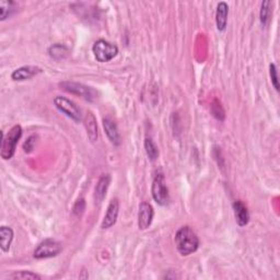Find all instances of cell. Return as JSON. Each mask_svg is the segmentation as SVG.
I'll return each instance as SVG.
<instances>
[{"label": "cell", "instance_id": "7402d4cb", "mask_svg": "<svg viewBox=\"0 0 280 280\" xmlns=\"http://www.w3.org/2000/svg\"><path fill=\"white\" fill-rule=\"evenodd\" d=\"M10 278L11 279H36V280H40L41 276H38L37 274H35V273L22 271V272L13 273L12 275L10 276Z\"/></svg>", "mask_w": 280, "mask_h": 280}, {"label": "cell", "instance_id": "ac0fdd59", "mask_svg": "<svg viewBox=\"0 0 280 280\" xmlns=\"http://www.w3.org/2000/svg\"><path fill=\"white\" fill-rule=\"evenodd\" d=\"M48 53L50 57H53L56 60H59L67 57V55H68V48L63 45V44H55V45L49 47Z\"/></svg>", "mask_w": 280, "mask_h": 280}, {"label": "cell", "instance_id": "d6986e66", "mask_svg": "<svg viewBox=\"0 0 280 280\" xmlns=\"http://www.w3.org/2000/svg\"><path fill=\"white\" fill-rule=\"evenodd\" d=\"M210 111H211L212 116H214L216 120H218L219 122L225 121V119H226L225 109H223V106L219 100L215 99L214 101H212V103L210 105Z\"/></svg>", "mask_w": 280, "mask_h": 280}, {"label": "cell", "instance_id": "277c9868", "mask_svg": "<svg viewBox=\"0 0 280 280\" xmlns=\"http://www.w3.org/2000/svg\"><path fill=\"white\" fill-rule=\"evenodd\" d=\"M152 197L156 204L164 206L169 201V189H167L164 175L158 173L153 178L152 187H151Z\"/></svg>", "mask_w": 280, "mask_h": 280}, {"label": "cell", "instance_id": "4fadbf2b", "mask_svg": "<svg viewBox=\"0 0 280 280\" xmlns=\"http://www.w3.org/2000/svg\"><path fill=\"white\" fill-rule=\"evenodd\" d=\"M103 127L110 141L115 145H119L121 143V136L115 123L111 119H109V117H106V119L103 120Z\"/></svg>", "mask_w": 280, "mask_h": 280}, {"label": "cell", "instance_id": "5bb4252c", "mask_svg": "<svg viewBox=\"0 0 280 280\" xmlns=\"http://www.w3.org/2000/svg\"><path fill=\"white\" fill-rule=\"evenodd\" d=\"M229 7L226 2H219L216 11V24L218 31H225L228 22Z\"/></svg>", "mask_w": 280, "mask_h": 280}, {"label": "cell", "instance_id": "ba28073f", "mask_svg": "<svg viewBox=\"0 0 280 280\" xmlns=\"http://www.w3.org/2000/svg\"><path fill=\"white\" fill-rule=\"evenodd\" d=\"M154 211L152 206L149 203H142L139 206V212H138V227L140 230H145L148 229L153 220Z\"/></svg>", "mask_w": 280, "mask_h": 280}, {"label": "cell", "instance_id": "9a60e30c", "mask_svg": "<svg viewBox=\"0 0 280 280\" xmlns=\"http://www.w3.org/2000/svg\"><path fill=\"white\" fill-rule=\"evenodd\" d=\"M12 240H13L12 229L5 226H2L0 228V248H1L2 252H8L10 250Z\"/></svg>", "mask_w": 280, "mask_h": 280}, {"label": "cell", "instance_id": "cb8c5ba5", "mask_svg": "<svg viewBox=\"0 0 280 280\" xmlns=\"http://www.w3.org/2000/svg\"><path fill=\"white\" fill-rule=\"evenodd\" d=\"M85 208H86L85 199H82V198L78 199V200L76 201L75 206H74V214H75L76 216H80V215L82 214V212H83V210H85Z\"/></svg>", "mask_w": 280, "mask_h": 280}, {"label": "cell", "instance_id": "e0dca14e", "mask_svg": "<svg viewBox=\"0 0 280 280\" xmlns=\"http://www.w3.org/2000/svg\"><path fill=\"white\" fill-rule=\"evenodd\" d=\"M16 9H18V5L14 1H8V0H1L0 1V21H3L7 18H9L10 15H12Z\"/></svg>", "mask_w": 280, "mask_h": 280}, {"label": "cell", "instance_id": "3957f363", "mask_svg": "<svg viewBox=\"0 0 280 280\" xmlns=\"http://www.w3.org/2000/svg\"><path fill=\"white\" fill-rule=\"evenodd\" d=\"M92 52L95 59L100 63H108L119 54V47L105 40H98L93 44Z\"/></svg>", "mask_w": 280, "mask_h": 280}, {"label": "cell", "instance_id": "ffe728a7", "mask_svg": "<svg viewBox=\"0 0 280 280\" xmlns=\"http://www.w3.org/2000/svg\"><path fill=\"white\" fill-rule=\"evenodd\" d=\"M144 149H145V153H147V155L149 156L150 160L154 161L159 156L158 147H156L155 143L152 141V139H151V138H145Z\"/></svg>", "mask_w": 280, "mask_h": 280}, {"label": "cell", "instance_id": "52a82bcc", "mask_svg": "<svg viewBox=\"0 0 280 280\" xmlns=\"http://www.w3.org/2000/svg\"><path fill=\"white\" fill-rule=\"evenodd\" d=\"M60 87L64 89L65 91L72 93L75 95H79L82 99L92 101L95 98V92L93 89L90 87H87L82 83L72 82V81H65L60 83Z\"/></svg>", "mask_w": 280, "mask_h": 280}, {"label": "cell", "instance_id": "30bf717a", "mask_svg": "<svg viewBox=\"0 0 280 280\" xmlns=\"http://www.w3.org/2000/svg\"><path fill=\"white\" fill-rule=\"evenodd\" d=\"M41 72L42 69L37 66H23V67H20L18 69H15L12 72V75H11V78H12L14 81H23V80L31 79V78L41 74Z\"/></svg>", "mask_w": 280, "mask_h": 280}, {"label": "cell", "instance_id": "5b68a950", "mask_svg": "<svg viewBox=\"0 0 280 280\" xmlns=\"http://www.w3.org/2000/svg\"><path fill=\"white\" fill-rule=\"evenodd\" d=\"M54 104L61 113H64L65 115L70 117L71 120H74L76 122L81 121L82 119L81 111L79 108H78V105L74 102V101L58 95V97H56L54 99Z\"/></svg>", "mask_w": 280, "mask_h": 280}, {"label": "cell", "instance_id": "603a6c76", "mask_svg": "<svg viewBox=\"0 0 280 280\" xmlns=\"http://www.w3.org/2000/svg\"><path fill=\"white\" fill-rule=\"evenodd\" d=\"M270 74L272 78V85L274 88L276 89L277 91H279V83H278V75H277V68L275 64H271L270 66Z\"/></svg>", "mask_w": 280, "mask_h": 280}, {"label": "cell", "instance_id": "44dd1931", "mask_svg": "<svg viewBox=\"0 0 280 280\" xmlns=\"http://www.w3.org/2000/svg\"><path fill=\"white\" fill-rule=\"evenodd\" d=\"M272 5H273V2L268 1V0H266V1L262 3V9H261V15L260 16H261V22H262L263 25H266L271 20L272 11H273Z\"/></svg>", "mask_w": 280, "mask_h": 280}, {"label": "cell", "instance_id": "8992f818", "mask_svg": "<svg viewBox=\"0 0 280 280\" xmlns=\"http://www.w3.org/2000/svg\"><path fill=\"white\" fill-rule=\"evenodd\" d=\"M61 252V244L58 241L53 239L44 240L42 243L38 244L34 251V257L36 260L49 259V257L57 256Z\"/></svg>", "mask_w": 280, "mask_h": 280}, {"label": "cell", "instance_id": "8fae6325", "mask_svg": "<svg viewBox=\"0 0 280 280\" xmlns=\"http://www.w3.org/2000/svg\"><path fill=\"white\" fill-rule=\"evenodd\" d=\"M111 183V176L108 174H104L99 178L97 186L94 189V199L98 204H101L104 200L106 192H108V188L110 186Z\"/></svg>", "mask_w": 280, "mask_h": 280}, {"label": "cell", "instance_id": "9c48e42d", "mask_svg": "<svg viewBox=\"0 0 280 280\" xmlns=\"http://www.w3.org/2000/svg\"><path fill=\"white\" fill-rule=\"evenodd\" d=\"M119 214H120V201L117 198H114L111 200V203L108 207V211H106V215L102 221V225H101L102 226V229H110L111 227H113L117 221Z\"/></svg>", "mask_w": 280, "mask_h": 280}, {"label": "cell", "instance_id": "6da1fadb", "mask_svg": "<svg viewBox=\"0 0 280 280\" xmlns=\"http://www.w3.org/2000/svg\"><path fill=\"white\" fill-rule=\"evenodd\" d=\"M176 249L182 256H188L198 250L199 239L197 234L188 226H184L175 234Z\"/></svg>", "mask_w": 280, "mask_h": 280}, {"label": "cell", "instance_id": "7c38bea8", "mask_svg": "<svg viewBox=\"0 0 280 280\" xmlns=\"http://www.w3.org/2000/svg\"><path fill=\"white\" fill-rule=\"evenodd\" d=\"M233 210L235 216V221H237L240 227H244L250 221V214L248 208L243 205L241 200H237L233 203Z\"/></svg>", "mask_w": 280, "mask_h": 280}, {"label": "cell", "instance_id": "7a4b0ae2", "mask_svg": "<svg viewBox=\"0 0 280 280\" xmlns=\"http://www.w3.org/2000/svg\"><path fill=\"white\" fill-rule=\"evenodd\" d=\"M21 136L22 128L20 125H14L7 134H2L1 144H0V155L3 160L12 158Z\"/></svg>", "mask_w": 280, "mask_h": 280}, {"label": "cell", "instance_id": "d4e9b609", "mask_svg": "<svg viewBox=\"0 0 280 280\" xmlns=\"http://www.w3.org/2000/svg\"><path fill=\"white\" fill-rule=\"evenodd\" d=\"M34 143H35V136L29 137V139L26 140L23 145V149L25 152H30V151H32V149L34 148Z\"/></svg>", "mask_w": 280, "mask_h": 280}, {"label": "cell", "instance_id": "2e32d148", "mask_svg": "<svg viewBox=\"0 0 280 280\" xmlns=\"http://www.w3.org/2000/svg\"><path fill=\"white\" fill-rule=\"evenodd\" d=\"M86 128H87L88 137L90 138L91 141H95V140L98 139V124H97V120H95V117L91 112L87 113Z\"/></svg>", "mask_w": 280, "mask_h": 280}]
</instances>
